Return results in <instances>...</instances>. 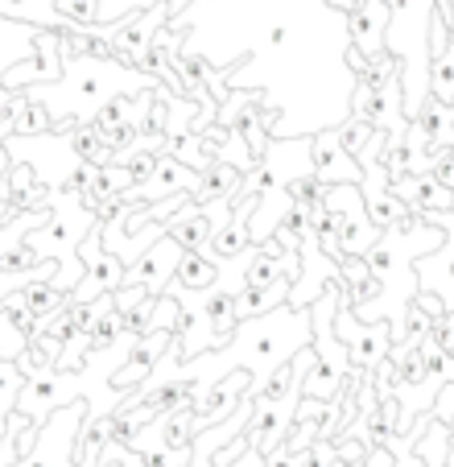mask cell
Returning <instances> with one entry per match:
<instances>
[{
	"instance_id": "obj_5",
	"label": "cell",
	"mask_w": 454,
	"mask_h": 467,
	"mask_svg": "<svg viewBox=\"0 0 454 467\" xmlns=\"http://www.w3.org/2000/svg\"><path fill=\"white\" fill-rule=\"evenodd\" d=\"M385 34H388V0H359L351 13V46L364 58V67L385 58Z\"/></svg>"
},
{
	"instance_id": "obj_3",
	"label": "cell",
	"mask_w": 454,
	"mask_h": 467,
	"mask_svg": "<svg viewBox=\"0 0 454 467\" xmlns=\"http://www.w3.org/2000/svg\"><path fill=\"white\" fill-rule=\"evenodd\" d=\"M418 215H426L429 223H438V228L446 232V244L418 261V290L438 294V298H442V310L454 315V212H442V215L418 212Z\"/></svg>"
},
{
	"instance_id": "obj_6",
	"label": "cell",
	"mask_w": 454,
	"mask_h": 467,
	"mask_svg": "<svg viewBox=\"0 0 454 467\" xmlns=\"http://www.w3.org/2000/svg\"><path fill=\"white\" fill-rule=\"evenodd\" d=\"M99 13H96V26L108 29V26H120V21L137 17V13H149V9H158V5H170L174 9V17L182 9H191L194 0H96Z\"/></svg>"
},
{
	"instance_id": "obj_1",
	"label": "cell",
	"mask_w": 454,
	"mask_h": 467,
	"mask_svg": "<svg viewBox=\"0 0 454 467\" xmlns=\"http://www.w3.org/2000/svg\"><path fill=\"white\" fill-rule=\"evenodd\" d=\"M256 34L227 42L199 71L211 83L261 96L273 141L347 129L364 58L351 46V17L326 0H227Z\"/></svg>"
},
{
	"instance_id": "obj_4",
	"label": "cell",
	"mask_w": 454,
	"mask_h": 467,
	"mask_svg": "<svg viewBox=\"0 0 454 467\" xmlns=\"http://www.w3.org/2000/svg\"><path fill=\"white\" fill-rule=\"evenodd\" d=\"M359 178H364V170L347 153L343 129L318 132L315 137V182L318 186H359Z\"/></svg>"
},
{
	"instance_id": "obj_8",
	"label": "cell",
	"mask_w": 454,
	"mask_h": 467,
	"mask_svg": "<svg viewBox=\"0 0 454 467\" xmlns=\"http://www.w3.org/2000/svg\"><path fill=\"white\" fill-rule=\"evenodd\" d=\"M326 5H331L335 13H347V17H351V13L359 9V0H326Z\"/></svg>"
},
{
	"instance_id": "obj_7",
	"label": "cell",
	"mask_w": 454,
	"mask_h": 467,
	"mask_svg": "<svg viewBox=\"0 0 454 467\" xmlns=\"http://www.w3.org/2000/svg\"><path fill=\"white\" fill-rule=\"evenodd\" d=\"M429 96L438 104L454 108V46L442 54H434V67H429Z\"/></svg>"
},
{
	"instance_id": "obj_2",
	"label": "cell",
	"mask_w": 454,
	"mask_h": 467,
	"mask_svg": "<svg viewBox=\"0 0 454 467\" xmlns=\"http://www.w3.org/2000/svg\"><path fill=\"white\" fill-rule=\"evenodd\" d=\"M438 21V0H388V34L385 50L401 67V96L405 116L418 120L421 108L429 104V29Z\"/></svg>"
}]
</instances>
